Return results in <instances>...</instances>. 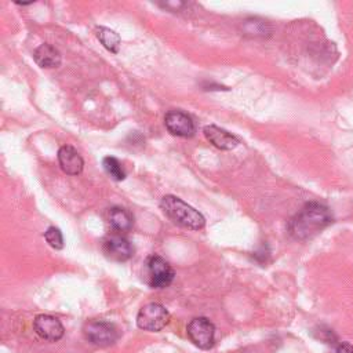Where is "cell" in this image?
<instances>
[{"label": "cell", "mask_w": 353, "mask_h": 353, "mask_svg": "<svg viewBox=\"0 0 353 353\" xmlns=\"http://www.w3.org/2000/svg\"><path fill=\"white\" fill-rule=\"evenodd\" d=\"M332 223V214L324 204H305L288 222V233L295 240H307Z\"/></svg>", "instance_id": "obj_1"}, {"label": "cell", "mask_w": 353, "mask_h": 353, "mask_svg": "<svg viewBox=\"0 0 353 353\" xmlns=\"http://www.w3.org/2000/svg\"><path fill=\"white\" fill-rule=\"evenodd\" d=\"M160 208L174 223L185 229L200 230L205 225V218L201 212L176 196L165 194L160 201Z\"/></svg>", "instance_id": "obj_2"}, {"label": "cell", "mask_w": 353, "mask_h": 353, "mask_svg": "<svg viewBox=\"0 0 353 353\" xmlns=\"http://www.w3.org/2000/svg\"><path fill=\"white\" fill-rule=\"evenodd\" d=\"M168 310L157 302H150L142 306L137 314V325L141 330L157 332L161 331L170 321Z\"/></svg>", "instance_id": "obj_3"}, {"label": "cell", "mask_w": 353, "mask_h": 353, "mask_svg": "<svg viewBox=\"0 0 353 353\" xmlns=\"http://www.w3.org/2000/svg\"><path fill=\"white\" fill-rule=\"evenodd\" d=\"M83 334L91 345L99 347L110 346L119 338L117 328L112 323L103 320H91L85 323L83 327Z\"/></svg>", "instance_id": "obj_4"}, {"label": "cell", "mask_w": 353, "mask_h": 353, "mask_svg": "<svg viewBox=\"0 0 353 353\" xmlns=\"http://www.w3.org/2000/svg\"><path fill=\"white\" fill-rule=\"evenodd\" d=\"M146 273L148 281L153 288H165L168 287L175 276L171 265L161 258L160 255H152L146 261Z\"/></svg>", "instance_id": "obj_5"}, {"label": "cell", "mask_w": 353, "mask_h": 353, "mask_svg": "<svg viewBox=\"0 0 353 353\" xmlns=\"http://www.w3.org/2000/svg\"><path fill=\"white\" fill-rule=\"evenodd\" d=\"M189 339L200 349H211L215 343V325L207 317H194L186 327Z\"/></svg>", "instance_id": "obj_6"}, {"label": "cell", "mask_w": 353, "mask_h": 353, "mask_svg": "<svg viewBox=\"0 0 353 353\" xmlns=\"http://www.w3.org/2000/svg\"><path fill=\"white\" fill-rule=\"evenodd\" d=\"M164 125L171 135L188 138L196 131L192 117L182 110H170L164 116Z\"/></svg>", "instance_id": "obj_7"}, {"label": "cell", "mask_w": 353, "mask_h": 353, "mask_svg": "<svg viewBox=\"0 0 353 353\" xmlns=\"http://www.w3.org/2000/svg\"><path fill=\"white\" fill-rule=\"evenodd\" d=\"M103 254L117 262L128 261L134 255V247L132 244L121 234H110L103 240L102 244Z\"/></svg>", "instance_id": "obj_8"}, {"label": "cell", "mask_w": 353, "mask_h": 353, "mask_svg": "<svg viewBox=\"0 0 353 353\" xmlns=\"http://www.w3.org/2000/svg\"><path fill=\"white\" fill-rule=\"evenodd\" d=\"M33 328L40 338L50 342L59 341L65 334V328L62 323L57 317L50 314L36 316L33 320Z\"/></svg>", "instance_id": "obj_9"}, {"label": "cell", "mask_w": 353, "mask_h": 353, "mask_svg": "<svg viewBox=\"0 0 353 353\" xmlns=\"http://www.w3.org/2000/svg\"><path fill=\"white\" fill-rule=\"evenodd\" d=\"M58 163L61 170L68 175H79L84 168V160L79 152L69 145H63L58 150Z\"/></svg>", "instance_id": "obj_10"}, {"label": "cell", "mask_w": 353, "mask_h": 353, "mask_svg": "<svg viewBox=\"0 0 353 353\" xmlns=\"http://www.w3.org/2000/svg\"><path fill=\"white\" fill-rule=\"evenodd\" d=\"M204 137L218 149L221 150H232L239 145L237 137H234L232 132L219 128L216 125H205L204 130Z\"/></svg>", "instance_id": "obj_11"}, {"label": "cell", "mask_w": 353, "mask_h": 353, "mask_svg": "<svg viewBox=\"0 0 353 353\" xmlns=\"http://www.w3.org/2000/svg\"><path fill=\"white\" fill-rule=\"evenodd\" d=\"M33 59L40 68H44V69L58 68L62 61L61 52L54 46L48 44V43L40 44L33 51Z\"/></svg>", "instance_id": "obj_12"}, {"label": "cell", "mask_w": 353, "mask_h": 353, "mask_svg": "<svg viewBox=\"0 0 353 353\" xmlns=\"http://www.w3.org/2000/svg\"><path fill=\"white\" fill-rule=\"evenodd\" d=\"M109 223L116 232H128L132 228V215L123 207H113L109 211Z\"/></svg>", "instance_id": "obj_13"}, {"label": "cell", "mask_w": 353, "mask_h": 353, "mask_svg": "<svg viewBox=\"0 0 353 353\" xmlns=\"http://www.w3.org/2000/svg\"><path fill=\"white\" fill-rule=\"evenodd\" d=\"M95 36L108 51H110L113 54L119 52L121 40H120V36L114 30L105 28V26H98L95 29Z\"/></svg>", "instance_id": "obj_14"}, {"label": "cell", "mask_w": 353, "mask_h": 353, "mask_svg": "<svg viewBox=\"0 0 353 353\" xmlns=\"http://www.w3.org/2000/svg\"><path fill=\"white\" fill-rule=\"evenodd\" d=\"M102 165H103V170L106 171V174L113 179V181H123L125 178V172L121 167V163L113 157V156H106L103 160H102Z\"/></svg>", "instance_id": "obj_15"}, {"label": "cell", "mask_w": 353, "mask_h": 353, "mask_svg": "<svg viewBox=\"0 0 353 353\" xmlns=\"http://www.w3.org/2000/svg\"><path fill=\"white\" fill-rule=\"evenodd\" d=\"M44 239L46 241L50 244V247H52L54 250H62L63 248V236L61 233V230L55 226H50L46 232H44Z\"/></svg>", "instance_id": "obj_16"}, {"label": "cell", "mask_w": 353, "mask_h": 353, "mask_svg": "<svg viewBox=\"0 0 353 353\" xmlns=\"http://www.w3.org/2000/svg\"><path fill=\"white\" fill-rule=\"evenodd\" d=\"M245 30L248 33H252L254 34H263L266 32V23L265 21H259V19H251V21H247L245 23Z\"/></svg>", "instance_id": "obj_17"}, {"label": "cell", "mask_w": 353, "mask_h": 353, "mask_svg": "<svg viewBox=\"0 0 353 353\" xmlns=\"http://www.w3.org/2000/svg\"><path fill=\"white\" fill-rule=\"evenodd\" d=\"M317 338L325 343H335L336 342V335L332 332V330L330 328H324V327H320L319 328V335Z\"/></svg>", "instance_id": "obj_18"}, {"label": "cell", "mask_w": 353, "mask_h": 353, "mask_svg": "<svg viewBox=\"0 0 353 353\" xmlns=\"http://www.w3.org/2000/svg\"><path fill=\"white\" fill-rule=\"evenodd\" d=\"M336 353H353V345L349 342H341L336 346Z\"/></svg>", "instance_id": "obj_19"}]
</instances>
